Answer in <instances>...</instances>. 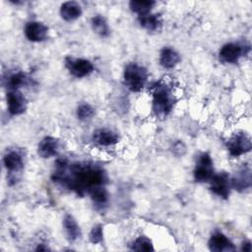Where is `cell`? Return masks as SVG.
Returning a JSON list of instances; mask_svg holds the SVG:
<instances>
[{
    "label": "cell",
    "mask_w": 252,
    "mask_h": 252,
    "mask_svg": "<svg viewBox=\"0 0 252 252\" xmlns=\"http://www.w3.org/2000/svg\"><path fill=\"white\" fill-rule=\"evenodd\" d=\"M54 182L83 195L95 187L104 186L107 181L105 170L93 162H72L58 159L52 173Z\"/></svg>",
    "instance_id": "1"
},
{
    "label": "cell",
    "mask_w": 252,
    "mask_h": 252,
    "mask_svg": "<svg viewBox=\"0 0 252 252\" xmlns=\"http://www.w3.org/2000/svg\"><path fill=\"white\" fill-rule=\"evenodd\" d=\"M175 98L170 87L165 83H157L153 86V111L159 118H165L172 110Z\"/></svg>",
    "instance_id": "2"
},
{
    "label": "cell",
    "mask_w": 252,
    "mask_h": 252,
    "mask_svg": "<svg viewBox=\"0 0 252 252\" xmlns=\"http://www.w3.org/2000/svg\"><path fill=\"white\" fill-rule=\"evenodd\" d=\"M149 78L148 70L141 64L133 62L126 65L123 72L124 85L131 92H140L144 89Z\"/></svg>",
    "instance_id": "3"
},
{
    "label": "cell",
    "mask_w": 252,
    "mask_h": 252,
    "mask_svg": "<svg viewBox=\"0 0 252 252\" xmlns=\"http://www.w3.org/2000/svg\"><path fill=\"white\" fill-rule=\"evenodd\" d=\"M3 163L7 172L10 174L9 180L14 181V183L17 182V175L22 172L25 165L23 155L16 150L9 151L3 158Z\"/></svg>",
    "instance_id": "4"
},
{
    "label": "cell",
    "mask_w": 252,
    "mask_h": 252,
    "mask_svg": "<svg viewBox=\"0 0 252 252\" xmlns=\"http://www.w3.org/2000/svg\"><path fill=\"white\" fill-rule=\"evenodd\" d=\"M214 174V162L211 156L208 153H202L194 169L195 180L197 182H209Z\"/></svg>",
    "instance_id": "5"
},
{
    "label": "cell",
    "mask_w": 252,
    "mask_h": 252,
    "mask_svg": "<svg viewBox=\"0 0 252 252\" xmlns=\"http://www.w3.org/2000/svg\"><path fill=\"white\" fill-rule=\"evenodd\" d=\"M226 147L229 155L233 158H237L249 153L252 148V144L247 134L238 132L227 141Z\"/></svg>",
    "instance_id": "6"
},
{
    "label": "cell",
    "mask_w": 252,
    "mask_h": 252,
    "mask_svg": "<svg viewBox=\"0 0 252 252\" xmlns=\"http://www.w3.org/2000/svg\"><path fill=\"white\" fill-rule=\"evenodd\" d=\"M65 66L69 73L76 78L89 76L94 71L93 63L85 58L67 57L65 59Z\"/></svg>",
    "instance_id": "7"
},
{
    "label": "cell",
    "mask_w": 252,
    "mask_h": 252,
    "mask_svg": "<svg viewBox=\"0 0 252 252\" xmlns=\"http://www.w3.org/2000/svg\"><path fill=\"white\" fill-rule=\"evenodd\" d=\"M209 183L210 189L214 194L224 199L228 197L231 189V182L230 177L226 172H220L218 174L215 173Z\"/></svg>",
    "instance_id": "8"
},
{
    "label": "cell",
    "mask_w": 252,
    "mask_h": 252,
    "mask_svg": "<svg viewBox=\"0 0 252 252\" xmlns=\"http://www.w3.org/2000/svg\"><path fill=\"white\" fill-rule=\"evenodd\" d=\"M6 100L8 111L11 115H20L27 109V98L19 90L8 91L6 94Z\"/></svg>",
    "instance_id": "9"
},
{
    "label": "cell",
    "mask_w": 252,
    "mask_h": 252,
    "mask_svg": "<svg viewBox=\"0 0 252 252\" xmlns=\"http://www.w3.org/2000/svg\"><path fill=\"white\" fill-rule=\"evenodd\" d=\"M25 35L32 42H40L46 39L48 34V28L41 22L31 21L25 26Z\"/></svg>",
    "instance_id": "10"
},
{
    "label": "cell",
    "mask_w": 252,
    "mask_h": 252,
    "mask_svg": "<svg viewBox=\"0 0 252 252\" xmlns=\"http://www.w3.org/2000/svg\"><path fill=\"white\" fill-rule=\"evenodd\" d=\"M243 54H245V47L243 48L242 45L235 42H229L220 49L219 57L224 63H236Z\"/></svg>",
    "instance_id": "11"
},
{
    "label": "cell",
    "mask_w": 252,
    "mask_h": 252,
    "mask_svg": "<svg viewBox=\"0 0 252 252\" xmlns=\"http://www.w3.org/2000/svg\"><path fill=\"white\" fill-rule=\"evenodd\" d=\"M209 248L214 252H230L235 250L231 240L220 231L212 234L209 239Z\"/></svg>",
    "instance_id": "12"
},
{
    "label": "cell",
    "mask_w": 252,
    "mask_h": 252,
    "mask_svg": "<svg viewBox=\"0 0 252 252\" xmlns=\"http://www.w3.org/2000/svg\"><path fill=\"white\" fill-rule=\"evenodd\" d=\"M60 149V142L57 138L46 136L40 140L37 146V154L42 158H49L57 156Z\"/></svg>",
    "instance_id": "13"
},
{
    "label": "cell",
    "mask_w": 252,
    "mask_h": 252,
    "mask_svg": "<svg viewBox=\"0 0 252 252\" xmlns=\"http://www.w3.org/2000/svg\"><path fill=\"white\" fill-rule=\"evenodd\" d=\"M93 141L100 147H110L119 142V136L110 129L99 128L93 133Z\"/></svg>",
    "instance_id": "14"
},
{
    "label": "cell",
    "mask_w": 252,
    "mask_h": 252,
    "mask_svg": "<svg viewBox=\"0 0 252 252\" xmlns=\"http://www.w3.org/2000/svg\"><path fill=\"white\" fill-rule=\"evenodd\" d=\"M251 170L249 167L244 166L240 168L232 178H230L231 188L243 192L251 187Z\"/></svg>",
    "instance_id": "15"
},
{
    "label": "cell",
    "mask_w": 252,
    "mask_h": 252,
    "mask_svg": "<svg viewBox=\"0 0 252 252\" xmlns=\"http://www.w3.org/2000/svg\"><path fill=\"white\" fill-rule=\"evenodd\" d=\"M60 16L67 22H72L81 17L83 10L81 5L75 1L64 2L60 7Z\"/></svg>",
    "instance_id": "16"
},
{
    "label": "cell",
    "mask_w": 252,
    "mask_h": 252,
    "mask_svg": "<svg viewBox=\"0 0 252 252\" xmlns=\"http://www.w3.org/2000/svg\"><path fill=\"white\" fill-rule=\"evenodd\" d=\"M63 228H64L66 237L70 242H74V241L78 240L82 235L80 225L78 224L77 220L74 219V217L72 215L68 214L64 217Z\"/></svg>",
    "instance_id": "17"
},
{
    "label": "cell",
    "mask_w": 252,
    "mask_h": 252,
    "mask_svg": "<svg viewBox=\"0 0 252 252\" xmlns=\"http://www.w3.org/2000/svg\"><path fill=\"white\" fill-rule=\"evenodd\" d=\"M138 22L140 26L148 32H157L162 26V20L159 14L149 13L146 15L139 16Z\"/></svg>",
    "instance_id": "18"
},
{
    "label": "cell",
    "mask_w": 252,
    "mask_h": 252,
    "mask_svg": "<svg viewBox=\"0 0 252 252\" xmlns=\"http://www.w3.org/2000/svg\"><path fill=\"white\" fill-rule=\"evenodd\" d=\"M180 62L179 53L171 47H164L159 54V64L165 69H171Z\"/></svg>",
    "instance_id": "19"
},
{
    "label": "cell",
    "mask_w": 252,
    "mask_h": 252,
    "mask_svg": "<svg viewBox=\"0 0 252 252\" xmlns=\"http://www.w3.org/2000/svg\"><path fill=\"white\" fill-rule=\"evenodd\" d=\"M91 27L94 32L98 34L99 36L105 37L110 33L109 26L105 20V18L101 15H95L91 20Z\"/></svg>",
    "instance_id": "20"
},
{
    "label": "cell",
    "mask_w": 252,
    "mask_h": 252,
    "mask_svg": "<svg viewBox=\"0 0 252 252\" xmlns=\"http://www.w3.org/2000/svg\"><path fill=\"white\" fill-rule=\"evenodd\" d=\"M30 82V78L23 73V72H17L11 74L7 80H6V86L9 91L11 90H19L20 88L28 85Z\"/></svg>",
    "instance_id": "21"
},
{
    "label": "cell",
    "mask_w": 252,
    "mask_h": 252,
    "mask_svg": "<svg viewBox=\"0 0 252 252\" xmlns=\"http://www.w3.org/2000/svg\"><path fill=\"white\" fill-rule=\"evenodd\" d=\"M155 1H142V0H133L129 2V8L132 12L138 14V16L146 15L151 13V10L155 6Z\"/></svg>",
    "instance_id": "22"
},
{
    "label": "cell",
    "mask_w": 252,
    "mask_h": 252,
    "mask_svg": "<svg viewBox=\"0 0 252 252\" xmlns=\"http://www.w3.org/2000/svg\"><path fill=\"white\" fill-rule=\"evenodd\" d=\"M89 195L91 196V199L93 200L94 203L96 205H104L107 203L108 200V193L105 189L104 186H98L94 188L93 190L90 191Z\"/></svg>",
    "instance_id": "23"
},
{
    "label": "cell",
    "mask_w": 252,
    "mask_h": 252,
    "mask_svg": "<svg viewBox=\"0 0 252 252\" xmlns=\"http://www.w3.org/2000/svg\"><path fill=\"white\" fill-rule=\"evenodd\" d=\"M131 249L135 251L149 252V251H154V246L150 238H148L145 235H140L133 241L131 245Z\"/></svg>",
    "instance_id": "24"
},
{
    "label": "cell",
    "mask_w": 252,
    "mask_h": 252,
    "mask_svg": "<svg viewBox=\"0 0 252 252\" xmlns=\"http://www.w3.org/2000/svg\"><path fill=\"white\" fill-rule=\"evenodd\" d=\"M94 109L89 103L80 104L77 108V116L80 120H87L94 116Z\"/></svg>",
    "instance_id": "25"
},
{
    "label": "cell",
    "mask_w": 252,
    "mask_h": 252,
    "mask_svg": "<svg viewBox=\"0 0 252 252\" xmlns=\"http://www.w3.org/2000/svg\"><path fill=\"white\" fill-rule=\"evenodd\" d=\"M103 238V229L101 224H95L90 231L89 239L93 244H97L102 241Z\"/></svg>",
    "instance_id": "26"
},
{
    "label": "cell",
    "mask_w": 252,
    "mask_h": 252,
    "mask_svg": "<svg viewBox=\"0 0 252 252\" xmlns=\"http://www.w3.org/2000/svg\"><path fill=\"white\" fill-rule=\"evenodd\" d=\"M242 251H247V252H250L251 251V242L250 241H244L242 243V248H241Z\"/></svg>",
    "instance_id": "27"
},
{
    "label": "cell",
    "mask_w": 252,
    "mask_h": 252,
    "mask_svg": "<svg viewBox=\"0 0 252 252\" xmlns=\"http://www.w3.org/2000/svg\"><path fill=\"white\" fill-rule=\"evenodd\" d=\"M35 250H37V251H46V250H48V247H46V246L44 247V246H42V244H40L36 247Z\"/></svg>",
    "instance_id": "28"
}]
</instances>
